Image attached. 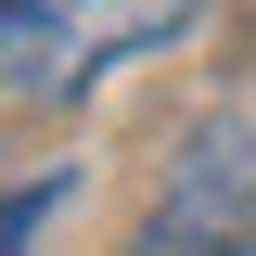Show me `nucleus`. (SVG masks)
Segmentation results:
<instances>
[{
	"mask_svg": "<svg viewBox=\"0 0 256 256\" xmlns=\"http://www.w3.org/2000/svg\"><path fill=\"white\" fill-rule=\"evenodd\" d=\"M128 256H256V128L244 116H205L180 154H166Z\"/></svg>",
	"mask_w": 256,
	"mask_h": 256,
	"instance_id": "obj_2",
	"label": "nucleus"
},
{
	"mask_svg": "<svg viewBox=\"0 0 256 256\" xmlns=\"http://www.w3.org/2000/svg\"><path fill=\"white\" fill-rule=\"evenodd\" d=\"M192 0H0V90L13 102H77L128 52H166Z\"/></svg>",
	"mask_w": 256,
	"mask_h": 256,
	"instance_id": "obj_1",
	"label": "nucleus"
},
{
	"mask_svg": "<svg viewBox=\"0 0 256 256\" xmlns=\"http://www.w3.org/2000/svg\"><path fill=\"white\" fill-rule=\"evenodd\" d=\"M52 205H64V180H26V192H0V256H26Z\"/></svg>",
	"mask_w": 256,
	"mask_h": 256,
	"instance_id": "obj_3",
	"label": "nucleus"
}]
</instances>
